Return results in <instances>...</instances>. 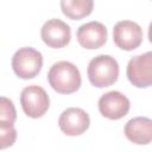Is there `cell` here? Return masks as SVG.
I'll return each instance as SVG.
<instances>
[{
  "instance_id": "obj_11",
  "label": "cell",
  "mask_w": 152,
  "mask_h": 152,
  "mask_svg": "<svg viewBox=\"0 0 152 152\" xmlns=\"http://www.w3.org/2000/svg\"><path fill=\"white\" fill-rule=\"evenodd\" d=\"M126 138L135 145H147L152 142V119L137 116L125 125Z\"/></svg>"
},
{
  "instance_id": "obj_4",
  "label": "cell",
  "mask_w": 152,
  "mask_h": 152,
  "mask_svg": "<svg viewBox=\"0 0 152 152\" xmlns=\"http://www.w3.org/2000/svg\"><path fill=\"white\" fill-rule=\"evenodd\" d=\"M20 104L27 116L38 119L48 112L50 99L44 88L32 84L23 89L20 94Z\"/></svg>"
},
{
  "instance_id": "obj_9",
  "label": "cell",
  "mask_w": 152,
  "mask_h": 152,
  "mask_svg": "<svg viewBox=\"0 0 152 152\" xmlns=\"http://www.w3.org/2000/svg\"><path fill=\"white\" fill-rule=\"evenodd\" d=\"M40 37L49 48L61 49L70 43L71 28L61 19H50L42 26Z\"/></svg>"
},
{
  "instance_id": "obj_13",
  "label": "cell",
  "mask_w": 152,
  "mask_h": 152,
  "mask_svg": "<svg viewBox=\"0 0 152 152\" xmlns=\"http://www.w3.org/2000/svg\"><path fill=\"white\" fill-rule=\"evenodd\" d=\"M17 139V131L14 124L0 122V147L4 150L8 146H12Z\"/></svg>"
},
{
  "instance_id": "obj_3",
  "label": "cell",
  "mask_w": 152,
  "mask_h": 152,
  "mask_svg": "<svg viewBox=\"0 0 152 152\" xmlns=\"http://www.w3.org/2000/svg\"><path fill=\"white\" fill-rule=\"evenodd\" d=\"M42 66V53L38 50L30 46L20 48L15 51V53L12 57V69L14 74L23 80L34 78L40 72Z\"/></svg>"
},
{
  "instance_id": "obj_5",
  "label": "cell",
  "mask_w": 152,
  "mask_h": 152,
  "mask_svg": "<svg viewBox=\"0 0 152 152\" xmlns=\"http://www.w3.org/2000/svg\"><path fill=\"white\" fill-rule=\"evenodd\" d=\"M126 75L137 88L152 87V51L132 57L127 64Z\"/></svg>"
},
{
  "instance_id": "obj_14",
  "label": "cell",
  "mask_w": 152,
  "mask_h": 152,
  "mask_svg": "<svg viewBox=\"0 0 152 152\" xmlns=\"http://www.w3.org/2000/svg\"><path fill=\"white\" fill-rule=\"evenodd\" d=\"M15 119H17V112L13 102L10 99L2 96L0 102V122L14 124Z\"/></svg>"
},
{
  "instance_id": "obj_15",
  "label": "cell",
  "mask_w": 152,
  "mask_h": 152,
  "mask_svg": "<svg viewBox=\"0 0 152 152\" xmlns=\"http://www.w3.org/2000/svg\"><path fill=\"white\" fill-rule=\"evenodd\" d=\"M147 36H148V40H150V43H152V21H151L150 25H148V32H147Z\"/></svg>"
},
{
  "instance_id": "obj_2",
  "label": "cell",
  "mask_w": 152,
  "mask_h": 152,
  "mask_svg": "<svg viewBox=\"0 0 152 152\" xmlns=\"http://www.w3.org/2000/svg\"><path fill=\"white\" fill-rule=\"evenodd\" d=\"M89 82L97 88L113 86L119 77V64L109 55H99L94 57L87 68Z\"/></svg>"
},
{
  "instance_id": "obj_8",
  "label": "cell",
  "mask_w": 152,
  "mask_h": 152,
  "mask_svg": "<svg viewBox=\"0 0 152 152\" xmlns=\"http://www.w3.org/2000/svg\"><path fill=\"white\" fill-rule=\"evenodd\" d=\"M129 100L122 93L112 90L103 94L99 100V110L102 116L109 120H119L129 112Z\"/></svg>"
},
{
  "instance_id": "obj_12",
  "label": "cell",
  "mask_w": 152,
  "mask_h": 152,
  "mask_svg": "<svg viewBox=\"0 0 152 152\" xmlns=\"http://www.w3.org/2000/svg\"><path fill=\"white\" fill-rule=\"evenodd\" d=\"M94 8V0H61L62 13L71 19L80 20L88 17Z\"/></svg>"
},
{
  "instance_id": "obj_6",
  "label": "cell",
  "mask_w": 152,
  "mask_h": 152,
  "mask_svg": "<svg viewBox=\"0 0 152 152\" xmlns=\"http://www.w3.org/2000/svg\"><path fill=\"white\" fill-rule=\"evenodd\" d=\"M113 40L121 50L132 51L142 43V30L134 21L121 20L113 28Z\"/></svg>"
},
{
  "instance_id": "obj_7",
  "label": "cell",
  "mask_w": 152,
  "mask_h": 152,
  "mask_svg": "<svg viewBox=\"0 0 152 152\" xmlns=\"http://www.w3.org/2000/svg\"><path fill=\"white\" fill-rule=\"evenodd\" d=\"M90 125L89 115L86 110L77 107H70L62 112L58 119L61 131L69 137L83 134Z\"/></svg>"
},
{
  "instance_id": "obj_10",
  "label": "cell",
  "mask_w": 152,
  "mask_h": 152,
  "mask_svg": "<svg viewBox=\"0 0 152 152\" xmlns=\"http://www.w3.org/2000/svg\"><path fill=\"white\" fill-rule=\"evenodd\" d=\"M107 28L100 21H89L77 28L76 38L78 44L88 50H95L103 46L107 42Z\"/></svg>"
},
{
  "instance_id": "obj_1",
  "label": "cell",
  "mask_w": 152,
  "mask_h": 152,
  "mask_svg": "<svg viewBox=\"0 0 152 152\" xmlns=\"http://www.w3.org/2000/svg\"><path fill=\"white\" fill-rule=\"evenodd\" d=\"M48 81L55 91L68 95L80 89L82 78L80 70L75 64L61 61L50 68L48 72Z\"/></svg>"
}]
</instances>
